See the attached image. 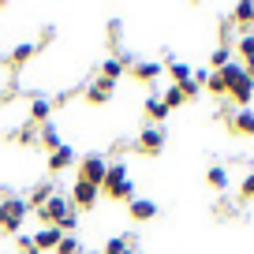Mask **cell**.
<instances>
[{
    "label": "cell",
    "mask_w": 254,
    "mask_h": 254,
    "mask_svg": "<svg viewBox=\"0 0 254 254\" xmlns=\"http://www.w3.org/2000/svg\"><path fill=\"white\" fill-rule=\"evenodd\" d=\"M101 190L116 202H131L135 198V183H131V172H127V161H112L109 172H105Z\"/></svg>",
    "instance_id": "1"
},
{
    "label": "cell",
    "mask_w": 254,
    "mask_h": 254,
    "mask_svg": "<svg viewBox=\"0 0 254 254\" xmlns=\"http://www.w3.org/2000/svg\"><path fill=\"white\" fill-rule=\"evenodd\" d=\"M217 75H221V79H224V86H228V90H232V86H236V82H239V79H243V75H247V71H243V64H239V60H232V64H228V67H221V71H217Z\"/></svg>",
    "instance_id": "20"
},
{
    "label": "cell",
    "mask_w": 254,
    "mask_h": 254,
    "mask_svg": "<svg viewBox=\"0 0 254 254\" xmlns=\"http://www.w3.org/2000/svg\"><path fill=\"white\" fill-rule=\"evenodd\" d=\"M38 138H41V142H45V150H49V153H53V150H60V146H64L60 131H56L53 124H45V127H41V131H38Z\"/></svg>",
    "instance_id": "18"
},
{
    "label": "cell",
    "mask_w": 254,
    "mask_h": 254,
    "mask_svg": "<svg viewBox=\"0 0 254 254\" xmlns=\"http://www.w3.org/2000/svg\"><path fill=\"white\" fill-rule=\"evenodd\" d=\"M124 71H127V64L120 60V56H112V60H105V64H101V79H112V82H116Z\"/></svg>",
    "instance_id": "22"
},
{
    "label": "cell",
    "mask_w": 254,
    "mask_h": 254,
    "mask_svg": "<svg viewBox=\"0 0 254 254\" xmlns=\"http://www.w3.org/2000/svg\"><path fill=\"white\" fill-rule=\"evenodd\" d=\"M206 90H209L213 97H224V94H228V86H224V79H221L217 71H209V82H206Z\"/></svg>",
    "instance_id": "28"
},
{
    "label": "cell",
    "mask_w": 254,
    "mask_h": 254,
    "mask_svg": "<svg viewBox=\"0 0 254 254\" xmlns=\"http://www.w3.org/2000/svg\"><path fill=\"white\" fill-rule=\"evenodd\" d=\"M165 64H168V75H172V86H183V82L190 79V64L176 60V53H168V56H165Z\"/></svg>",
    "instance_id": "13"
},
{
    "label": "cell",
    "mask_w": 254,
    "mask_h": 254,
    "mask_svg": "<svg viewBox=\"0 0 254 254\" xmlns=\"http://www.w3.org/2000/svg\"><path fill=\"white\" fill-rule=\"evenodd\" d=\"M71 209H75V206H71V198H64V194H53V198H49L45 206L38 209V217H41L45 224H53V228H56V224H60L64 217L71 213Z\"/></svg>",
    "instance_id": "4"
},
{
    "label": "cell",
    "mask_w": 254,
    "mask_h": 254,
    "mask_svg": "<svg viewBox=\"0 0 254 254\" xmlns=\"http://www.w3.org/2000/svg\"><path fill=\"white\" fill-rule=\"evenodd\" d=\"M15 142H38V127H23V131H19V135H15Z\"/></svg>",
    "instance_id": "33"
},
{
    "label": "cell",
    "mask_w": 254,
    "mask_h": 254,
    "mask_svg": "<svg viewBox=\"0 0 254 254\" xmlns=\"http://www.w3.org/2000/svg\"><path fill=\"white\" fill-rule=\"evenodd\" d=\"M180 90H183V101H190V97H198V90H202V82H198V79H187V82H183V86H180Z\"/></svg>",
    "instance_id": "30"
},
{
    "label": "cell",
    "mask_w": 254,
    "mask_h": 254,
    "mask_svg": "<svg viewBox=\"0 0 254 254\" xmlns=\"http://www.w3.org/2000/svg\"><path fill=\"white\" fill-rule=\"evenodd\" d=\"M165 75V64L161 60H135L131 64V79L135 82H153V79H161Z\"/></svg>",
    "instance_id": "7"
},
{
    "label": "cell",
    "mask_w": 254,
    "mask_h": 254,
    "mask_svg": "<svg viewBox=\"0 0 254 254\" xmlns=\"http://www.w3.org/2000/svg\"><path fill=\"white\" fill-rule=\"evenodd\" d=\"M26 217H30V206H26V198H4L0 202V232L4 236H19V232L26 228Z\"/></svg>",
    "instance_id": "2"
},
{
    "label": "cell",
    "mask_w": 254,
    "mask_h": 254,
    "mask_svg": "<svg viewBox=\"0 0 254 254\" xmlns=\"http://www.w3.org/2000/svg\"><path fill=\"white\" fill-rule=\"evenodd\" d=\"M71 165H75V150L67 142H64L60 150L49 153V172H64V168H71Z\"/></svg>",
    "instance_id": "11"
},
{
    "label": "cell",
    "mask_w": 254,
    "mask_h": 254,
    "mask_svg": "<svg viewBox=\"0 0 254 254\" xmlns=\"http://www.w3.org/2000/svg\"><path fill=\"white\" fill-rule=\"evenodd\" d=\"M105 254H135V247H131L127 236H112L109 243H105Z\"/></svg>",
    "instance_id": "26"
},
{
    "label": "cell",
    "mask_w": 254,
    "mask_h": 254,
    "mask_svg": "<svg viewBox=\"0 0 254 254\" xmlns=\"http://www.w3.org/2000/svg\"><path fill=\"white\" fill-rule=\"evenodd\" d=\"M67 198H71L75 213H79V209H94V206H97L101 190H97V187H90V183H82V180H75V187H71V194H67Z\"/></svg>",
    "instance_id": "6"
},
{
    "label": "cell",
    "mask_w": 254,
    "mask_h": 254,
    "mask_svg": "<svg viewBox=\"0 0 254 254\" xmlns=\"http://www.w3.org/2000/svg\"><path fill=\"white\" fill-rule=\"evenodd\" d=\"M232 53H239V64L254 60V34H243V38L236 41V49H232Z\"/></svg>",
    "instance_id": "25"
},
{
    "label": "cell",
    "mask_w": 254,
    "mask_h": 254,
    "mask_svg": "<svg viewBox=\"0 0 254 254\" xmlns=\"http://www.w3.org/2000/svg\"><path fill=\"white\" fill-rule=\"evenodd\" d=\"M206 183H209V187H213V190H224V187H228V168L213 165V168H209V172H206Z\"/></svg>",
    "instance_id": "23"
},
{
    "label": "cell",
    "mask_w": 254,
    "mask_h": 254,
    "mask_svg": "<svg viewBox=\"0 0 254 254\" xmlns=\"http://www.w3.org/2000/svg\"><path fill=\"white\" fill-rule=\"evenodd\" d=\"M228 97L239 105V109H251V101H254V79H251V75H243V79L228 90Z\"/></svg>",
    "instance_id": "10"
},
{
    "label": "cell",
    "mask_w": 254,
    "mask_h": 254,
    "mask_svg": "<svg viewBox=\"0 0 254 254\" xmlns=\"http://www.w3.org/2000/svg\"><path fill=\"white\" fill-rule=\"evenodd\" d=\"M142 112H146V116H150V124H153V127H157V124H161V120H165V116H168V109H165V101H161V97H157V94H153V97H146V105H142Z\"/></svg>",
    "instance_id": "15"
},
{
    "label": "cell",
    "mask_w": 254,
    "mask_h": 254,
    "mask_svg": "<svg viewBox=\"0 0 254 254\" xmlns=\"http://www.w3.org/2000/svg\"><path fill=\"white\" fill-rule=\"evenodd\" d=\"M112 94H116V82H112V79H94L86 86V101L90 105H109Z\"/></svg>",
    "instance_id": "8"
},
{
    "label": "cell",
    "mask_w": 254,
    "mask_h": 254,
    "mask_svg": "<svg viewBox=\"0 0 254 254\" xmlns=\"http://www.w3.org/2000/svg\"><path fill=\"white\" fill-rule=\"evenodd\" d=\"M105 172H109V161H105L101 153H86V157L79 161V180L90 183V187H97V190H101V183H105Z\"/></svg>",
    "instance_id": "3"
},
{
    "label": "cell",
    "mask_w": 254,
    "mask_h": 254,
    "mask_svg": "<svg viewBox=\"0 0 254 254\" xmlns=\"http://www.w3.org/2000/svg\"><path fill=\"white\" fill-rule=\"evenodd\" d=\"M79 251H82V247H79L75 236H64L60 243H56V254H79Z\"/></svg>",
    "instance_id": "29"
},
{
    "label": "cell",
    "mask_w": 254,
    "mask_h": 254,
    "mask_svg": "<svg viewBox=\"0 0 254 254\" xmlns=\"http://www.w3.org/2000/svg\"><path fill=\"white\" fill-rule=\"evenodd\" d=\"M64 239L60 228H53V224H45V228L34 232V243H38V251H56V243Z\"/></svg>",
    "instance_id": "12"
},
{
    "label": "cell",
    "mask_w": 254,
    "mask_h": 254,
    "mask_svg": "<svg viewBox=\"0 0 254 254\" xmlns=\"http://www.w3.org/2000/svg\"><path fill=\"white\" fill-rule=\"evenodd\" d=\"M138 153H146V157H153V153H161L165 150V131H161V127H142V131H138Z\"/></svg>",
    "instance_id": "5"
},
{
    "label": "cell",
    "mask_w": 254,
    "mask_h": 254,
    "mask_svg": "<svg viewBox=\"0 0 254 254\" xmlns=\"http://www.w3.org/2000/svg\"><path fill=\"white\" fill-rule=\"evenodd\" d=\"M228 127L236 135H254V109H239L236 116L228 120Z\"/></svg>",
    "instance_id": "14"
},
{
    "label": "cell",
    "mask_w": 254,
    "mask_h": 254,
    "mask_svg": "<svg viewBox=\"0 0 254 254\" xmlns=\"http://www.w3.org/2000/svg\"><path fill=\"white\" fill-rule=\"evenodd\" d=\"M236 23L239 26H254V0H243V4H236Z\"/></svg>",
    "instance_id": "24"
},
{
    "label": "cell",
    "mask_w": 254,
    "mask_h": 254,
    "mask_svg": "<svg viewBox=\"0 0 254 254\" xmlns=\"http://www.w3.org/2000/svg\"><path fill=\"white\" fill-rule=\"evenodd\" d=\"M34 53H38V41H19V45L11 49V56H8V60H11V64H26Z\"/></svg>",
    "instance_id": "19"
},
{
    "label": "cell",
    "mask_w": 254,
    "mask_h": 254,
    "mask_svg": "<svg viewBox=\"0 0 254 254\" xmlns=\"http://www.w3.org/2000/svg\"><path fill=\"white\" fill-rule=\"evenodd\" d=\"M209 60H213V71H221V67H228L236 60V53H232V45H217V49H209Z\"/></svg>",
    "instance_id": "17"
},
{
    "label": "cell",
    "mask_w": 254,
    "mask_h": 254,
    "mask_svg": "<svg viewBox=\"0 0 254 254\" xmlns=\"http://www.w3.org/2000/svg\"><path fill=\"white\" fill-rule=\"evenodd\" d=\"M161 101H165V109H168V112L180 109V105H183V90H180V86H168L165 94H161Z\"/></svg>",
    "instance_id": "27"
},
{
    "label": "cell",
    "mask_w": 254,
    "mask_h": 254,
    "mask_svg": "<svg viewBox=\"0 0 254 254\" xmlns=\"http://www.w3.org/2000/svg\"><path fill=\"white\" fill-rule=\"evenodd\" d=\"M53 194H56V190H53V183H38V187L30 190V198H26V206H30V209L38 206V209H41V206H45L49 198H53Z\"/></svg>",
    "instance_id": "16"
},
{
    "label": "cell",
    "mask_w": 254,
    "mask_h": 254,
    "mask_svg": "<svg viewBox=\"0 0 254 254\" xmlns=\"http://www.w3.org/2000/svg\"><path fill=\"white\" fill-rule=\"evenodd\" d=\"M19 254H41L38 243H34V236H19Z\"/></svg>",
    "instance_id": "31"
},
{
    "label": "cell",
    "mask_w": 254,
    "mask_h": 254,
    "mask_svg": "<svg viewBox=\"0 0 254 254\" xmlns=\"http://www.w3.org/2000/svg\"><path fill=\"white\" fill-rule=\"evenodd\" d=\"M239 198H254V172L243 176V183H239Z\"/></svg>",
    "instance_id": "32"
},
{
    "label": "cell",
    "mask_w": 254,
    "mask_h": 254,
    "mask_svg": "<svg viewBox=\"0 0 254 254\" xmlns=\"http://www.w3.org/2000/svg\"><path fill=\"white\" fill-rule=\"evenodd\" d=\"M127 213H131V221L142 224V221H153V217L161 213V206L153 198H131V202H127Z\"/></svg>",
    "instance_id": "9"
},
{
    "label": "cell",
    "mask_w": 254,
    "mask_h": 254,
    "mask_svg": "<svg viewBox=\"0 0 254 254\" xmlns=\"http://www.w3.org/2000/svg\"><path fill=\"white\" fill-rule=\"evenodd\" d=\"M49 116H53V105H49L45 97H38V101L30 105V124H49Z\"/></svg>",
    "instance_id": "21"
}]
</instances>
